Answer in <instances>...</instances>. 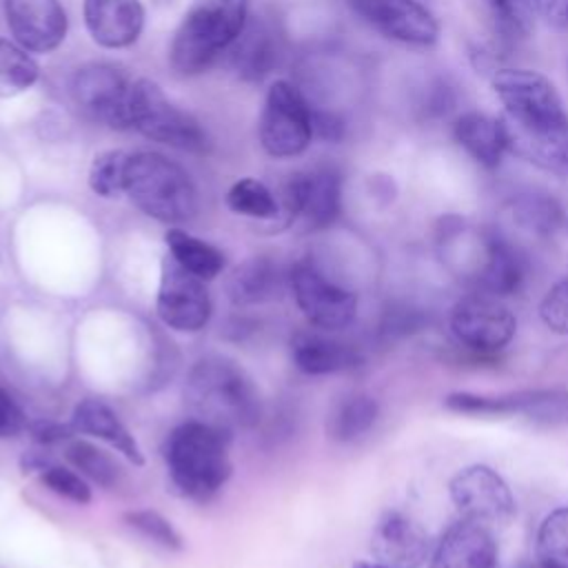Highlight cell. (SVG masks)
Here are the masks:
<instances>
[{"label": "cell", "mask_w": 568, "mask_h": 568, "mask_svg": "<svg viewBox=\"0 0 568 568\" xmlns=\"http://www.w3.org/2000/svg\"><path fill=\"white\" fill-rule=\"evenodd\" d=\"M158 317L182 333H195L211 317V297L204 280L180 266L171 255L162 260L155 300Z\"/></svg>", "instance_id": "cell-12"}, {"label": "cell", "mask_w": 568, "mask_h": 568, "mask_svg": "<svg viewBox=\"0 0 568 568\" xmlns=\"http://www.w3.org/2000/svg\"><path fill=\"white\" fill-rule=\"evenodd\" d=\"M229 435L191 419L175 426L164 444V462L171 484L189 499H211L231 477Z\"/></svg>", "instance_id": "cell-3"}, {"label": "cell", "mask_w": 568, "mask_h": 568, "mask_svg": "<svg viewBox=\"0 0 568 568\" xmlns=\"http://www.w3.org/2000/svg\"><path fill=\"white\" fill-rule=\"evenodd\" d=\"M459 517L488 524H504L515 513V497L504 477L486 464L462 468L448 484Z\"/></svg>", "instance_id": "cell-13"}, {"label": "cell", "mask_w": 568, "mask_h": 568, "mask_svg": "<svg viewBox=\"0 0 568 568\" xmlns=\"http://www.w3.org/2000/svg\"><path fill=\"white\" fill-rule=\"evenodd\" d=\"M129 155L122 151H102L89 169V186L100 197H118L124 191Z\"/></svg>", "instance_id": "cell-32"}, {"label": "cell", "mask_w": 568, "mask_h": 568, "mask_svg": "<svg viewBox=\"0 0 568 568\" xmlns=\"http://www.w3.org/2000/svg\"><path fill=\"white\" fill-rule=\"evenodd\" d=\"M342 131L344 126L333 113H313V133H320L326 140H339Z\"/></svg>", "instance_id": "cell-41"}, {"label": "cell", "mask_w": 568, "mask_h": 568, "mask_svg": "<svg viewBox=\"0 0 568 568\" xmlns=\"http://www.w3.org/2000/svg\"><path fill=\"white\" fill-rule=\"evenodd\" d=\"M371 550L388 568H422L428 559V535L419 524L397 510H386L375 524Z\"/></svg>", "instance_id": "cell-17"}, {"label": "cell", "mask_w": 568, "mask_h": 568, "mask_svg": "<svg viewBox=\"0 0 568 568\" xmlns=\"http://www.w3.org/2000/svg\"><path fill=\"white\" fill-rule=\"evenodd\" d=\"M455 102H457L455 87L446 78H435L433 82H428L424 98L419 102V109L426 118H442L455 106Z\"/></svg>", "instance_id": "cell-37"}, {"label": "cell", "mask_w": 568, "mask_h": 568, "mask_svg": "<svg viewBox=\"0 0 568 568\" xmlns=\"http://www.w3.org/2000/svg\"><path fill=\"white\" fill-rule=\"evenodd\" d=\"M64 455L78 470L104 488H113L120 479L118 464L104 450L84 439H71L64 448Z\"/></svg>", "instance_id": "cell-31"}, {"label": "cell", "mask_w": 568, "mask_h": 568, "mask_svg": "<svg viewBox=\"0 0 568 568\" xmlns=\"http://www.w3.org/2000/svg\"><path fill=\"white\" fill-rule=\"evenodd\" d=\"M184 397L195 417L224 435L251 428L260 419V393L246 371L222 355H209L191 368Z\"/></svg>", "instance_id": "cell-2"}, {"label": "cell", "mask_w": 568, "mask_h": 568, "mask_svg": "<svg viewBox=\"0 0 568 568\" xmlns=\"http://www.w3.org/2000/svg\"><path fill=\"white\" fill-rule=\"evenodd\" d=\"M226 206L246 217H257V220H273L280 211L273 193L268 191L266 184L253 178L237 180L229 193H226Z\"/></svg>", "instance_id": "cell-30"}, {"label": "cell", "mask_w": 568, "mask_h": 568, "mask_svg": "<svg viewBox=\"0 0 568 568\" xmlns=\"http://www.w3.org/2000/svg\"><path fill=\"white\" fill-rule=\"evenodd\" d=\"M446 408L464 415H528L535 422L568 424L566 390H517L506 395L450 393L444 399Z\"/></svg>", "instance_id": "cell-14"}, {"label": "cell", "mask_w": 568, "mask_h": 568, "mask_svg": "<svg viewBox=\"0 0 568 568\" xmlns=\"http://www.w3.org/2000/svg\"><path fill=\"white\" fill-rule=\"evenodd\" d=\"M455 142L484 169H497L506 151L499 118L479 111H466L453 122Z\"/></svg>", "instance_id": "cell-22"}, {"label": "cell", "mask_w": 568, "mask_h": 568, "mask_svg": "<svg viewBox=\"0 0 568 568\" xmlns=\"http://www.w3.org/2000/svg\"><path fill=\"white\" fill-rule=\"evenodd\" d=\"M84 24L104 49L133 44L144 27V7L140 0H84Z\"/></svg>", "instance_id": "cell-19"}, {"label": "cell", "mask_w": 568, "mask_h": 568, "mask_svg": "<svg viewBox=\"0 0 568 568\" xmlns=\"http://www.w3.org/2000/svg\"><path fill=\"white\" fill-rule=\"evenodd\" d=\"M532 11L552 29H568V0H530Z\"/></svg>", "instance_id": "cell-39"}, {"label": "cell", "mask_w": 568, "mask_h": 568, "mask_svg": "<svg viewBox=\"0 0 568 568\" xmlns=\"http://www.w3.org/2000/svg\"><path fill=\"white\" fill-rule=\"evenodd\" d=\"M260 142L273 158H295L313 138V111L286 80L271 84L260 115Z\"/></svg>", "instance_id": "cell-7"}, {"label": "cell", "mask_w": 568, "mask_h": 568, "mask_svg": "<svg viewBox=\"0 0 568 568\" xmlns=\"http://www.w3.org/2000/svg\"><path fill=\"white\" fill-rule=\"evenodd\" d=\"M124 521L131 528H135L138 532H142L144 537L153 539L155 544H160V546H164L169 550H180L184 546L180 532L171 526V521L164 519L155 510H149V508L129 510V513H124Z\"/></svg>", "instance_id": "cell-34"}, {"label": "cell", "mask_w": 568, "mask_h": 568, "mask_svg": "<svg viewBox=\"0 0 568 568\" xmlns=\"http://www.w3.org/2000/svg\"><path fill=\"white\" fill-rule=\"evenodd\" d=\"M284 288V273L268 257H251L240 264L229 282L226 293L233 304H262L275 300Z\"/></svg>", "instance_id": "cell-24"}, {"label": "cell", "mask_w": 568, "mask_h": 568, "mask_svg": "<svg viewBox=\"0 0 568 568\" xmlns=\"http://www.w3.org/2000/svg\"><path fill=\"white\" fill-rule=\"evenodd\" d=\"M40 69L18 44L0 38V98L18 95L36 84Z\"/></svg>", "instance_id": "cell-27"}, {"label": "cell", "mask_w": 568, "mask_h": 568, "mask_svg": "<svg viewBox=\"0 0 568 568\" xmlns=\"http://www.w3.org/2000/svg\"><path fill=\"white\" fill-rule=\"evenodd\" d=\"M24 428H29L24 410L4 388H0V439L16 437Z\"/></svg>", "instance_id": "cell-38"}, {"label": "cell", "mask_w": 568, "mask_h": 568, "mask_svg": "<svg viewBox=\"0 0 568 568\" xmlns=\"http://www.w3.org/2000/svg\"><path fill=\"white\" fill-rule=\"evenodd\" d=\"M490 87L504 106L506 151L568 180V115L555 84L532 69H495Z\"/></svg>", "instance_id": "cell-1"}, {"label": "cell", "mask_w": 568, "mask_h": 568, "mask_svg": "<svg viewBox=\"0 0 568 568\" xmlns=\"http://www.w3.org/2000/svg\"><path fill=\"white\" fill-rule=\"evenodd\" d=\"M288 286L306 320L322 331L346 328L357 313V295L331 282L313 262H297L288 271Z\"/></svg>", "instance_id": "cell-9"}, {"label": "cell", "mask_w": 568, "mask_h": 568, "mask_svg": "<svg viewBox=\"0 0 568 568\" xmlns=\"http://www.w3.org/2000/svg\"><path fill=\"white\" fill-rule=\"evenodd\" d=\"M537 559L541 568H568V506L555 508L537 530Z\"/></svg>", "instance_id": "cell-28"}, {"label": "cell", "mask_w": 568, "mask_h": 568, "mask_svg": "<svg viewBox=\"0 0 568 568\" xmlns=\"http://www.w3.org/2000/svg\"><path fill=\"white\" fill-rule=\"evenodd\" d=\"M541 322L559 335H568V277L548 288L539 304Z\"/></svg>", "instance_id": "cell-36"}, {"label": "cell", "mask_w": 568, "mask_h": 568, "mask_svg": "<svg viewBox=\"0 0 568 568\" xmlns=\"http://www.w3.org/2000/svg\"><path fill=\"white\" fill-rule=\"evenodd\" d=\"M29 433L40 446H53V444L69 439L71 433H75V430H73V426H64V424L49 422V419H38L29 426Z\"/></svg>", "instance_id": "cell-40"}, {"label": "cell", "mask_w": 568, "mask_h": 568, "mask_svg": "<svg viewBox=\"0 0 568 568\" xmlns=\"http://www.w3.org/2000/svg\"><path fill=\"white\" fill-rule=\"evenodd\" d=\"M124 193L144 215L166 224L186 222L197 211V193L189 173L151 151L129 155Z\"/></svg>", "instance_id": "cell-5"}, {"label": "cell", "mask_w": 568, "mask_h": 568, "mask_svg": "<svg viewBox=\"0 0 568 568\" xmlns=\"http://www.w3.org/2000/svg\"><path fill=\"white\" fill-rule=\"evenodd\" d=\"M359 362L355 348L317 333H302L293 342V364L306 375L342 373L359 366Z\"/></svg>", "instance_id": "cell-23"}, {"label": "cell", "mask_w": 568, "mask_h": 568, "mask_svg": "<svg viewBox=\"0 0 568 568\" xmlns=\"http://www.w3.org/2000/svg\"><path fill=\"white\" fill-rule=\"evenodd\" d=\"M40 479H42V484L49 490H53L55 495H60V497H64V499H69L73 504L84 506V504L91 501V488L87 486V481L78 473H73V470L64 468V466H58V464L51 462L40 473Z\"/></svg>", "instance_id": "cell-35"}, {"label": "cell", "mask_w": 568, "mask_h": 568, "mask_svg": "<svg viewBox=\"0 0 568 568\" xmlns=\"http://www.w3.org/2000/svg\"><path fill=\"white\" fill-rule=\"evenodd\" d=\"M164 240L169 246V255L204 282L213 280L224 268V255L213 244L182 229H169Z\"/></svg>", "instance_id": "cell-25"}, {"label": "cell", "mask_w": 568, "mask_h": 568, "mask_svg": "<svg viewBox=\"0 0 568 568\" xmlns=\"http://www.w3.org/2000/svg\"><path fill=\"white\" fill-rule=\"evenodd\" d=\"M346 4L390 40L413 47H430L439 38L435 16L417 0H346Z\"/></svg>", "instance_id": "cell-15"}, {"label": "cell", "mask_w": 568, "mask_h": 568, "mask_svg": "<svg viewBox=\"0 0 568 568\" xmlns=\"http://www.w3.org/2000/svg\"><path fill=\"white\" fill-rule=\"evenodd\" d=\"M450 331L459 344L479 353H493L515 337L517 320L499 297L473 291L453 306Z\"/></svg>", "instance_id": "cell-10"}, {"label": "cell", "mask_w": 568, "mask_h": 568, "mask_svg": "<svg viewBox=\"0 0 568 568\" xmlns=\"http://www.w3.org/2000/svg\"><path fill=\"white\" fill-rule=\"evenodd\" d=\"M497 544L488 526L459 519L437 541L428 568H495Z\"/></svg>", "instance_id": "cell-18"}, {"label": "cell", "mask_w": 568, "mask_h": 568, "mask_svg": "<svg viewBox=\"0 0 568 568\" xmlns=\"http://www.w3.org/2000/svg\"><path fill=\"white\" fill-rule=\"evenodd\" d=\"M246 18L248 0H193L171 42V67L182 75L206 71L237 40Z\"/></svg>", "instance_id": "cell-4"}, {"label": "cell", "mask_w": 568, "mask_h": 568, "mask_svg": "<svg viewBox=\"0 0 568 568\" xmlns=\"http://www.w3.org/2000/svg\"><path fill=\"white\" fill-rule=\"evenodd\" d=\"M379 406L375 397L357 393L342 399L328 417V435L337 442H353L364 435L377 419Z\"/></svg>", "instance_id": "cell-26"}, {"label": "cell", "mask_w": 568, "mask_h": 568, "mask_svg": "<svg viewBox=\"0 0 568 568\" xmlns=\"http://www.w3.org/2000/svg\"><path fill=\"white\" fill-rule=\"evenodd\" d=\"M513 215L524 229H528L532 233H541V235L552 233L561 224L559 204L552 197L535 195V193L521 195L513 204Z\"/></svg>", "instance_id": "cell-33"}, {"label": "cell", "mask_w": 568, "mask_h": 568, "mask_svg": "<svg viewBox=\"0 0 568 568\" xmlns=\"http://www.w3.org/2000/svg\"><path fill=\"white\" fill-rule=\"evenodd\" d=\"M231 47H233V55H231L233 69L244 80H251V82L262 80L277 64L280 44H277L275 29L266 20L246 18L242 33Z\"/></svg>", "instance_id": "cell-21"}, {"label": "cell", "mask_w": 568, "mask_h": 568, "mask_svg": "<svg viewBox=\"0 0 568 568\" xmlns=\"http://www.w3.org/2000/svg\"><path fill=\"white\" fill-rule=\"evenodd\" d=\"M286 222L302 217L308 229H326L339 217L342 175L335 166L322 164L293 173L282 189Z\"/></svg>", "instance_id": "cell-11"}, {"label": "cell", "mask_w": 568, "mask_h": 568, "mask_svg": "<svg viewBox=\"0 0 568 568\" xmlns=\"http://www.w3.org/2000/svg\"><path fill=\"white\" fill-rule=\"evenodd\" d=\"M131 82L120 69L106 62L80 67L71 78L75 106L93 122L111 129H131L129 120Z\"/></svg>", "instance_id": "cell-8"}, {"label": "cell", "mask_w": 568, "mask_h": 568, "mask_svg": "<svg viewBox=\"0 0 568 568\" xmlns=\"http://www.w3.org/2000/svg\"><path fill=\"white\" fill-rule=\"evenodd\" d=\"M351 568H388V566H384L379 561H355Z\"/></svg>", "instance_id": "cell-42"}, {"label": "cell", "mask_w": 568, "mask_h": 568, "mask_svg": "<svg viewBox=\"0 0 568 568\" xmlns=\"http://www.w3.org/2000/svg\"><path fill=\"white\" fill-rule=\"evenodd\" d=\"M4 20L24 51L49 53L67 36V13L58 0H4Z\"/></svg>", "instance_id": "cell-16"}, {"label": "cell", "mask_w": 568, "mask_h": 568, "mask_svg": "<svg viewBox=\"0 0 568 568\" xmlns=\"http://www.w3.org/2000/svg\"><path fill=\"white\" fill-rule=\"evenodd\" d=\"M71 426L75 433L93 435L115 450H120L129 462L135 466L144 464L142 448L138 446L135 437L129 433V428L120 422V417L102 402L95 397H84L75 404L73 415H71Z\"/></svg>", "instance_id": "cell-20"}, {"label": "cell", "mask_w": 568, "mask_h": 568, "mask_svg": "<svg viewBox=\"0 0 568 568\" xmlns=\"http://www.w3.org/2000/svg\"><path fill=\"white\" fill-rule=\"evenodd\" d=\"M129 120L133 129L155 142L193 153H202L209 146L202 126L189 113L171 104L162 89L146 78L131 82Z\"/></svg>", "instance_id": "cell-6"}, {"label": "cell", "mask_w": 568, "mask_h": 568, "mask_svg": "<svg viewBox=\"0 0 568 568\" xmlns=\"http://www.w3.org/2000/svg\"><path fill=\"white\" fill-rule=\"evenodd\" d=\"M486 7L493 18V27L504 42L517 44L530 36L532 31L530 0H486Z\"/></svg>", "instance_id": "cell-29"}]
</instances>
